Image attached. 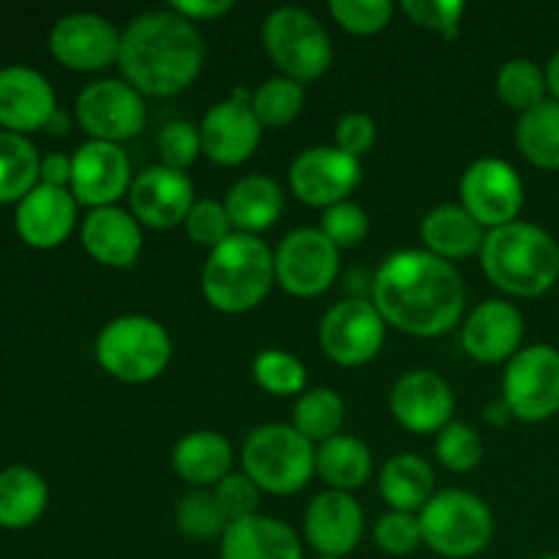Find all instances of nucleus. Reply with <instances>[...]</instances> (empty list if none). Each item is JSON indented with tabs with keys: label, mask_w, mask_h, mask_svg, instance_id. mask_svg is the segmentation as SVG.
<instances>
[{
	"label": "nucleus",
	"mask_w": 559,
	"mask_h": 559,
	"mask_svg": "<svg viewBox=\"0 0 559 559\" xmlns=\"http://www.w3.org/2000/svg\"><path fill=\"white\" fill-rule=\"evenodd\" d=\"M371 304L396 331L435 338L462 320L467 287L453 262L426 249H404L377 267Z\"/></svg>",
	"instance_id": "nucleus-1"
},
{
	"label": "nucleus",
	"mask_w": 559,
	"mask_h": 559,
	"mask_svg": "<svg viewBox=\"0 0 559 559\" xmlns=\"http://www.w3.org/2000/svg\"><path fill=\"white\" fill-rule=\"evenodd\" d=\"M205 44L194 22L175 11H151L129 22L120 36L118 66L142 96L167 98L200 76Z\"/></svg>",
	"instance_id": "nucleus-2"
},
{
	"label": "nucleus",
	"mask_w": 559,
	"mask_h": 559,
	"mask_svg": "<svg viewBox=\"0 0 559 559\" xmlns=\"http://www.w3.org/2000/svg\"><path fill=\"white\" fill-rule=\"evenodd\" d=\"M489 282L516 298H538L559 282V243L546 229L513 222L489 229L480 246Z\"/></svg>",
	"instance_id": "nucleus-3"
},
{
	"label": "nucleus",
	"mask_w": 559,
	"mask_h": 559,
	"mask_svg": "<svg viewBox=\"0 0 559 559\" xmlns=\"http://www.w3.org/2000/svg\"><path fill=\"white\" fill-rule=\"evenodd\" d=\"M276 282L273 254L257 235L233 233L211 249L202 267V295L222 314L257 309Z\"/></svg>",
	"instance_id": "nucleus-4"
},
{
	"label": "nucleus",
	"mask_w": 559,
	"mask_h": 559,
	"mask_svg": "<svg viewBox=\"0 0 559 559\" xmlns=\"http://www.w3.org/2000/svg\"><path fill=\"white\" fill-rule=\"evenodd\" d=\"M240 464L257 489L289 497L306 489L317 473V448L295 426L265 424L246 437Z\"/></svg>",
	"instance_id": "nucleus-5"
},
{
	"label": "nucleus",
	"mask_w": 559,
	"mask_h": 559,
	"mask_svg": "<svg viewBox=\"0 0 559 559\" xmlns=\"http://www.w3.org/2000/svg\"><path fill=\"white\" fill-rule=\"evenodd\" d=\"M96 360L115 380L142 385L167 371L173 360V338L162 322L126 314L102 328L96 338Z\"/></svg>",
	"instance_id": "nucleus-6"
},
{
	"label": "nucleus",
	"mask_w": 559,
	"mask_h": 559,
	"mask_svg": "<svg viewBox=\"0 0 559 559\" xmlns=\"http://www.w3.org/2000/svg\"><path fill=\"white\" fill-rule=\"evenodd\" d=\"M262 44L282 76H289L300 85L320 80L333 63V44L328 31L311 11L298 5H282L265 16Z\"/></svg>",
	"instance_id": "nucleus-7"
},
{
	"label": "nucleus",
	"mask_w": 559,
	"mask_h": 559,
	"mask_svg": "<svg viewBox=\"0 0 559 559\" xmlns=\"http://www.w3.org/2000/svg\"><path fill=\"white\" fill-rule=\"evenodd\" d=\"M424 546L448 559H469L489 546L495 516L480 497L448 489L431 497L418 513Z\"/></svg>",
	"instance_id": "nucleus-8"
},
{
	"label": "nucleus",
	"mask_w": 559,
	"mask_h": 559,
	"mask_svg": "<svg viewBox=\"0 0 559 559\" xmlns=\"http://www.w3.org/2000/svg\"><path fill=\"white\" fill-rule=\"evenodd\" d=\"M502 402L524 424L555 418L559 413V349L551 344L519 349L502 374Z\"/></svg>",
	"instance_id": "nucleus-9"
},
{
	"label": "nucleus",
	"mask_w": 559,
	"mask_h": 559,
	"mask_svg": "<svg viewBox=\"0 0 559 559\" xmlns=\"http://www.w3.org/2000/svg\"><path fill=\"white\" fill-rule=\"evenodd\" d=\"M276 282L293 298H317L338 276V249L322 229L300 227L282 240L273 254Z\"/></svg>",
	"instance_id": "nucleus-10"
},
{
	"label": "nucleus",
	"mask_w": 559,
	"mask_h": 559,
	"mask_svg": "<svg viewBox=\"0 0 559 559\" xmlns=\"http://www.w3.org/2000/svg\"><path fill=\"white\" fill-rule=\"evenodd\" d=\"M385 325L382 314L371 300L347 298L331 306L320 322V347L333 364L338 366H366L380 355L385 344Z\"/></svg>",
	"instance_id": "nucleus-11"
},
{
	"label": "nucleus",
	"mask_w": 559,
	"mask_h": 559,
	"mask_svg": "<svg viewBox=\"0 0 559 559\" xmlns=\"http://www.w3.org/2000/svg\"><path fill=\"white\" fill-rule=\"evenodd\" d=\"M76 120L91 140L120 145L145 129V96L129 82L98 80L76 96Z\"/></svg>",
	"instance_id": "nucleus-12"
},
{
	"label": "nucleus",
	"mask_w": 559,
	"mask_h": 559,
	"mask_svg": "<svg viewBox=\"0 0 559 559\" xmlns=\"http://www.w3.org/2000/svg\"><path fill=\"white\" fill-rule=\"evenodd\" d=\"M462 207L480 227H506L519 222L524 207V183L516 169L502 158H478L459 183Z\"/></svg>",
	"instance_id": "nucleus-13"
},
{
	"label": "nucleus",
	"mask_w": 559,
	"mask_h": 559,
	"mask_svg": "<svg viewBox=\"0 0 559 559\" xmlns=\"http://www.w3.org/2000/svg\"><path fill=\"white\" fill-rule=\"evenodd\" d=\"M251 96L246 87H235L227 102L213 104L200 123L202 156L218 167H238L254 156L262 140V123L251 109Z\"/></svg>",
	"instance_id": "nucleus-14"
},
{
	"label": "nucleus",
	"mask_w": 559,
	"mask_h": 559,
	"mask_svg": "<svg viewBox=\"0 0 559 559\" xmlns=\"http://www.w3.org/2000/svg\"><path fill=\"white\" fill-rule=\"evenodd\" d=\"M364 178L360 158L338 151L336 145H317L289 164V189L311 207H333L347 202Z\"/></svg>",
	"instance_id": "nucleus-15"
},
{
	"label": "nucleus",
	"mask_w": 559,
	"mask_h": 559,
	"mask_svg": "<svg viewBox=\"0 0 559 559\" xmlns=\"http://www.w3.org/2000/svg\"><path fill=\"white\" fill-rule=\"evenodd\" d=\"M131 183V162L120 145L87 140L71 156V194L93 211L115 205L120 197H126Z\"/></svg>",
	"instance_id": "nucleus-16"
},
{
	"label": "nucleus",
	"mask_w": 559,
	"mask_h": 559,
	"mask_svg": "<svg viewBox=\"0 0 559 559\" xmlns=\"http://www.w3.org/2000/svg\"><path fill=\"white\" fill-rule=\"evenodd\" d=\"M118 27L98 14L76 11L60 16L49 33V49L55 58L74 71H98L120 58Z\"/></svg>",
	"instance_id": "nucleus-17"
},
{
	"label": "nucleus",
	"mask_w": 559,
	"mask_h": 559,
	"mask_svg": "<svg viewBox=\"0 0 559 559\" xmlns=\"http://www.w3.org/2000/svg\"><path fill=\"white\" fill-rule=\"evenodd\" d=\"M194 202V183L189 175L164 164L136 175L129 189L131 213L136 222L153 229H173L186 224Z\"/></svg>",
	"instance_id": "nucleus-18"
},
{
	"label": "nucleus",
	"mask_w": 559,
	"mask_h": 559,
	"mask_svg": "<svg viewBox=\"0 0 559 559\" xmlns=\"http://www.w3.org/2000/svg\"><path fill=\"white\" fill-rule=\"evenodd\" d=\"M364 508L347 491H322L309 502L304 516L306 544L320 557L344 559L364 538Z\"/></svg>",
	"instance_id": "nucleus-19"
},
{
	"label": "nucleus",
	"mask_w": 559,
	"mask_h": 559,
	"mask_svg": "<svg viewBox=\"0 0 559 559\" xmlns=\"http://www.w3.org/2000/svg\"><path fill=\"white\" fill-rule=\"evenodd\" d=\"M451 385L429 369H415L399 377L391 393V413L413 435H440L453 418Z\"/></svg>",
	"instance_id": "nucleus-20"
},
{
	"label": "nucleus",
	"mask_w": 559,
	"mask_h": 559,
	"mask_svg": "<svg viewBox=\"0 0 559 559\" xmlns=\"http://www.w3.org/2000/svg\"><path fill=\"white\" fill-rule=\"evenodd\" d=\"M524 317L508 300H484L462 328V347L478 364H506L522 349Z\"/></svg>",
	"instance_id": "nucleus-21"
},
{
	"label": "nucleus",
	"mask_w": 559,
	"mask_h": 559,
	"mask_svg": "<svg viewBox=\"0 0 559 559\" xmlns=\"http://www.w3.org/2000/svg\"><path fill=\"white\" fill-rule=\"evenodd\" d=\"M55 112V91L47 76L31 66L0 69V123L5 129L16 134L41 129Z\"/></svg>",
	"instance_id": "nucleus-22"
},
{
	"label": "nucleus",
	"mask_w": 559,
	"mask_h": 559,
	"mask_svg": "<svg viewBox=\"0 0 559 559\" xmlns=\"http://www.w3.org/2000/svg\"><path fill=\"white\" fill-rule=\"evenodd\" d=\"M76 200L71 189L38 183L16 205V233L33 249H55L74 229Z\"/></svg>",
	"instance_id": "nucleus-23"
},
{
	"label": "nucleus",
	"mask_w": 559,
	"mask_h": 559,
	"mask_svg": "<svg viewBox=\"0 0 559 559\" xmlns=\"http://www.w3.org/2000/svg\"><path fill=\"white\" fill-rule=\"evenodd\" d=\"M82 246L102 265L131 267L142 254L140 222L118 205L96 207L82 224Z\"/></svg>",
	"instance_id": "nucleus-24"
},
{
	"label": "nucleus",
	"mask_w": 559,
	"mask_h": 559,
	"mask_svg": "<svg viewBox=\"0 0 559 559\" xmlns=\"http://www.w3.org/2000/svg\"><path fill=\"white\" fill-rule=\"evenodd\" d=\"M218 540L222 559H304L298 533L262 513L233 522Z\"/></svg>",
	"instance_id": "nucleus-25"
},
{
	"label": "nucleus",
	"mask_w": 559,
	"mask_h": 559,
	"mask_svg": "<svg viewBox=\"0 0 559 559\" xmlns=\"http://www.w3.org/2000/svg\"><path fill=\"white\" fill-rule=\"evenodd\" d=\"M233 462L235 453L227 437L207 429L180 437L173 451V469L194 489L222 484L233 473Z\"/></svg>",
	"instance_id": "nucleus-26"
},
{
	"label": "nucleus",
	"mask_w": 559,
	"mask_h": 559,
	"mask_svg": "<svg viewBox=\"0 0 559 559\" xmlns=\"http://www.w3.org/2000/svg\"><path fill=\"white\" fill-rule=\"evenodd\" d=\"M224 207L229 213L235 233L257 235L271 229L284 211V194L267 175H246L229 186Z\"/></svg>",
	"instance_id": "nucleus-27"
},
{
	"label": "nucleus",
	"mask_w": 559,
	"mask_h": 559,
	"mask_svg": "<svg viewBox=\"0 0 559 559\" xmlns=\"http://www.w3.org/2000/svg\"><path fill=\"white\" fill-rule=\"evenodd\" d=\"M420 238H424L426 251L453 262L480 251L486 235L484 227L462 205H437L435 211L426 213L420 224Z\"/></svg>",
	"instance_id": "nucleus-28"
},
{
	"label": "nucleus",
	"mask_w": 559,
	"mask_h": 559,
	"mask_svg": "<svg viewBox=\"0 0 559 559\" xmlns=\"http://www.w3.org/2000/svg\"><path fill=\"white\" fill-rule=\"evenodd\" d=\"M380 495L391 506V511L418 516L426 502L435 497V469L415 453H399L382 467Z\"/></svg>",
	"instance_id": "nucleus-29"
},
{
	"label": "nucleus",
	"mask_w": 559,
	"mask_h": 559,
	"mask_svg": "<svg viewBox=\"0 0 559 559\" xmlns=\"http://www.w3.org/2000/svg\"><path fill=\"white\" fill-rule=\"evenodd\" d=\"M374 459L358 437L336 435L317 445V473L333 491H353L369 480Z\"/></svg>",
	"instance_id": "nucleus-30"
},
{
	"label": "nucleus",
	"mask_w": 559,
	"mask_h": 559,
	"mask_svg": "<svg viewBox=\"0 0 559 559\" xmlns=\"http://www.w3.org/2000/svg\"><path fill=\"white\" fill-rule=\"evenodd\" d=\"M47 508V484L31 467H9L0 473V527L22 530Z\"/></svg>",
	"instance_id": "nucleus-31"
},
{
	"label": "nucleus",
	"mask_w": 559,
	"mask_h": 559,
	"mask_svg": "<svg viewBox=\"0 0 559 559\" xmlns=\"http://www.w3.org/2000/svg\"><path fill=\"white\" fill-rule=\"evenodd\" d=\"M516 145L530 164L559 169V102L546 98L522 112L516 123Z\"/></svg>",
	"instance_id": "nucleus-32"
},
{
	"label": "nucleus",
	"mask_w": 559,
	"mask_h": 559,
	"mask_svg": "<svg viewBox=\"0 0 559 559\" xmlns=\"http://www.w3.org/2000/svg\"><path fill=\"white\" fill-rule=\"evenodd\" d=\"M38 169L41 158L33 142L16 131H0V202L22 200L36 189Z\"/></svg>",
	"instance_id": "nucleus-33"
},
{
	"label": "nucleus",
	"mask_w": 559,
	"mask_h": 559,
	"mask_svg": "<svg viewBox=\"0 0 559 559\" xmlns=\"http://www.w3.org/2000/svg\"><path fill=\"white\" fill-rule=\"evenodd\" d=\"M344 415H347V407L336 391L311 388V391L300 393V399L295 402L293 426L309 442H325L342 435Z\"/></svg>",
	"instance_id": "nucleus-34"
},
{
	"label": "nucleus",
	"mask_w": 559,
	"mask_h": 559,
	"mask_svg": "<svg viewBox=\"0 0 559 559\" xmlns=\"http://www.w3.org/2000/svg\"><path fill=\"white\" fill-rule=\"evenodd\" d=\"M546 71L530 58H513L497 74V96L511 109L527 112L546 102Z\"/></svg>",
	"instance_id": "nucleus-35"
},
{
	"label": "nucleus",
	"mask_w": 559,
	"mask_h": 559,
	"mask_svg": "<svg viewBox=\"0 0 559 559\" xmlns=\"http://www.w3.org/2000/svg\"><path fill=\"white\" fill-rule=\"evenodd\" d=\"M306 102L304 85L289 76H273L265 80L251 96V109H254L257 120L262 123V129H284V126L293 123L300 115Z\"/></svg>",
	"instance_id": "nucleus-36"
},
{
	"label": "nucleus",
	"mask_w": 559,
	"mask_h": 559,
	"mask_svg": "<svg viewBox=\"0 0 559 559\" xmlns=\"http://www.w3.org/2000/svg\"><path fill=\"white\" fill-rule=\"evenodd\" d=\"M175 522L178 530L191 540H211L222 538L224 530L229 527L227 516H224L222 506H218L216 495L207 489H194L178 502L175 511Z\"/></svg>",
	"instance_id": "nucleus-37"
},
{
	"label": "nucleus",
	"mask_w": 559,
	"mask_h": 559,
	"mask_svg": "<svg viewBox=\"0 0 559 559\" xmlns=\"http://www.w3.org/2000/svg\"><path fill=\"white\" fill-rule=\"evenodd\" d=\"M254 380L271 396H298L306 388V366L284 349H265L254 358Z\"/></svg>",
	"instance_id": "nucleus-38"
},
{
	"label": "nucleus",
	"mask_w": 559,
	"mask_h": 559,
	"mask_svg": "<svg viewBox=\"0 0 559 559\" xmlns=\"http://www.w3.org/2000/svg\"><path fill=\"white\" fill-rule=\"evenodd\" d=\"M435 453L442 467L451 469V473H473L480 464V459H484V442H480L478 431L473 426L451 420L437 435Z\"/></svg>",
	"instance_id": "nucleus-39"
},
{
	"label": "nucleus",
	"mask_w": 559,
	"mask_h": 559,
	"mask_svg": "<svg viewBox=\"0 0 559 559\" xmlns=\"http://www.w3.org/2000/svg\"><path fill=\"white\" fill-rule=\"evenodd\" d=\"M328 9L333 20L355 36H374L393 20V3L388 0H333Z\"/></svg>",
	"instance_id": "nucleus-40"
},
{
	"label": "nucleus",
	"mask_w": 559,
	"mask_h": 559,
	"mask_svg": "<svg viewBox=\"0 0 559 559\" xmlns=\"http://www.w3.org/2000/svg\"><path fill=\"white\" fill-rule=\"evenodd\" d=\"M156 151L164 167L186 173L202 156L200 126L189 123V120H173L158 131Z\"/></svg>",
	"instance_id": "nucleus-41"
},
{
	"label": "nucleus",
	"mask_w": 559,
	"mask_h": 559,
	"mask_svg": "<svg viewBox=\"0 0 559 559\" xmlns=\"http://www.w3.org/2000/svg\"><path fill=\"white\" fill-rule=\"evenodd\" d=\"M183 227L194 243L207 246V249H216L218 243H224L235 233L227 207H224V202L216 200H197Z\"/></svg>",
	"instance_id": "nucleus-42"
},
{
	"label": "nucleus",
	"mask_w": 559,
	"mask_h": 559,
	"mask_svg": "<svg viewBox=\"0 0 559 559\" xmlns=\"http://www.w3.org/2000/svg\"><path fill=\"white\" fill-rule=\"evenodd\" d=\"M320 229L328 235V240H331L338 251L355 249V246L369 235V216H366L364 207L355 205V202H338V205L328 207V211L322 213Z\"/></svg>",
	"instance_id": "nucleus-43"
},
{
	"label": "nucleus",
	"mask_w": 559,
	"mask_h": 559,
	"mask_svg": "<svg viewBox=\"0 0 559 559\" xmlns=\"http://www.w3.org/2000/svg\"><path fill=\"white\" fill-rule=\"evenodd\" d=\"M374 540L385 555L391 557H407L424 544V533H420V522L415 513L391 511L374 524Z\"/></svg>",
	"instance_id": "nucleus-44"
},
{
	"label": "nucleus",
	"mask_w": 559,
	"mask_h": 559,
	"mask_svg": "<svg viewBox=\"0 0 559 559\" xmlns=\"http://www.w3.org/2000/svg\"><path fill=\"white\" fill-rule=\"evenodd\" d=\"M402 11L415 25L437 31L442 38H456L467 5L462 0H404Z\"/></svg>",
	"instance_id": "nucleus-45"
},
{
	"label": "nucleus",
	"mask_w": 559,
	"mask_h": 559,
	"mask_svg": "<svg viewBox=\"0 0 559 559\" xmlns=\"http://www.w3.org/2000/svg\"><path fill=\"white\" fill-rule=\"evenodd\" d=\"M218 506H222L227 522H240V519L257 516V506H260V489L254 480L246 473H229L218 486H213Z\"/></svg>",
	"instance_id": "nucleus-46"
},
{
	"label": "nucleus",
	"mask_w": 559,
	"mask_h": 559,
	"mask_svg": "<svg viewBox=\"0 0 559 559\" xmlns=\"http://www.w3.org/2000/svg\"><path fill=\"white\" fill-rule=\"evenodd\" d=\"M377 142V123L366 112H347L336 123V147L360 158Z\"/></svg>",
	"instance_id": "nucleus-47"
},
{
	"label": "nucleus",
	"mask_w": 559,
	"mask_h": 559,
	"mask_svg": "<svg viewBox=\"0 0 559 559\" xmlns=\"http://www.w3.org/2000/svg\"><path fill=\"white\" fill-rule=\"evenodd\" d=\"M233 9V0H175V3H169V11H175V14L189 22L222 20Z\"/></svg>",
	"instance_id": "nucleus-48"
},
{
	"label": "nucleus",
	"mask_w": 559,
	"mask_h": 559,
	"mask_svg": "<svg viewBox=\"0 0 559 559\" xmlns=\"http://www.w3.org/2000/svg\"><path fill=\"white\" fill-rule=\"evenodd\" d=\"M38 178L44 186H55V189H66L71 183V158L63 153H49L41 158V169Z\"/></svg>",
	"instance_id": "nucleus-49"
},
{
	"label": "nucleus",
	"mask_w": 559,
	"mask_h": 559,
	"mask_svg": "<svg viewBox=\"0 0 559 559\" xmlns=\"http://www.w3.org/2000/svg\"><path fill=\"white\" fill-rule=\"evenodd\" d=\"M511 418H513V413H511V407L502 402V396L495 399V402L486 407V420H489L491 426H506Z\"/></svg>",
	"instance_id": "nucleus-50"
},
{
	"label": "nucleus",
	"mask_w": 559,
	"mask_h": 559,
	"mask_svg": "<svg viewBox=\"0 0 559 559\" xmlns=\"http://www.w3.org/2000/svg\"><path fill=\"white\" fill-rule=\"evenodd\" d=\"M546 87H549L551 98L559 102V49L555 55L549 58V63H546Z\"/></svg>",
	"instance_id": "nucleus-51"
},
{
	"label": "nucleus",
	"mask_w": 559,
	"mask_h": 559,
	"mask_svg": "<svg viewBox=\"0 0 559 559\" xmlns=\"http://www.w3.org/2000/svg\"><path fill=\"white\" fill-rule=\"evenodd\" d=\"M47 129H52V134H66V129H69V118L60 112H55L52 118H49Z\"/></svg>",
	"instance_id": "nucleus-52"
},
{
	"label": "nucleus",
	"mask_w": 559,
	"mask_h": 559,
	"mask_svg": "<svg viewBox=\"0 0 559 559\" xmlns=\"http://www.w3.org/2000/svg\"><path fill=\"white\" fill-rule=\"evenodd\" d=\"M540 559H559V555H546V557H540Z\"/></svg>",
	"instance_id": "nucleus-53"
},
{
	"label": "nucleus",
	"mask_w": 559,
	"mask_h": 559,
	"mask_svg": "<svg viewBox=\"0 0 559 559\" xmlns=\"http://www.w3.org/2000/svg\"><path fill=\"white\" fill-rule=\"evenodd\" d=\"M320 559H338V557H320Z\"/></svg>",
	"instance_id": "nucleus-54"
}]
</instances>
